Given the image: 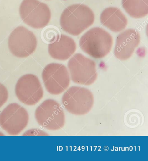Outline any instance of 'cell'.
<instances>
[{
	"mask_svg": "<svg viewBox=\"0 0 148 161\" xmlns=\"http://www.w3.org/2000/svg\"><path fill=\"white\" fill-rule=\"evenodd\" d=\"M94 20V12L90 8L84 4H74L62 12L60 24L64 31L76 36L92 25Z\"/></svg>",
	"mask_w": 148,
	"mask_h": 161,
	"instance_id": "obj_1",
	"label": "cell"
},
{
	"mask_svg": "<svg viewBox=\"0 0 148 161\" xmlns=\"http://www.w3.org/2000/svg\"><path fill=\"white\" fill-rule=\"evenodd\" d=\"M113 45V39L111 35L99 27L89 29L79 40L82 50L96 59L106 56L111 50Z\"/></svg>",
	"mask_w": 148,
	"mask_h": 161,
	"instance_id": "obj_2",
	"label": "cell"
},
{
	"mask_svg": "<svg viewBox=\"0 0 148 161\" xmlns=\"http://www.w3.org/2000/svg\"><path fill=\"white\" fill-rule=\"evenodd\" d=\"M62 102L68 112L75 115L88 113L94 104L93 93L89 90L79 86L69 88L64 93Z\"/></svg>",
	"mask_w": 148,
	"mask_h": 161,
	"instance_id": "obj_3",
	"label": "cell"
},
{
	"mask_svg": "<svg viewBox=\"0 0 148 161\" xmlns=\"http://www.w3.org/2000/svg\"><path fill=\"white\" fill-rule=\"evenodd\" d=\"M37 122L41 127L50 130H60L65 123V116L60 103L53 99L43 101L35 112Z\"/></svg>",
	"mask_w": 148,
	"mask_h": 161,
	"instance_id": "obj_4",
	"label": "cell"
},
{
	"mask_svg": "<svg viewBox=\"0 0 148 161\" xmlns=\"http://www.w3.org/2000/svg\"><path fill=\"white\" fill-rule=\"evenodd\" d=\"M69 76L76 84L89 86L97 78L96 64L94 61L81 53H76L67 64Z\"/></svg>",
	"mask_w": 148,
	"mask_h": 161,
	"instance_id": "obj_5",
	"label": "cell"
},
{
	"mask_svg": "<svg viewBox=\"0 0 148 161\" xmlns=\"http://www.w3.org/2000/svg\"><path fill=\"white\" fill-rule=\"evenodd\" d=\"M19 12L22 21L34 29L45 27L51 19L49 7L38 0H23L20 6Z\"/></svg>",
	"mask_w": 148,
	"mask_h": 161,
	"instance_id": "obj_6",
	"label": "cell"
},
{
	"mask_svg": "<svg viewBox=\"0 0 148 161\" xmlns=\"http://www.w3.org/2000/svg\"><path fill=\"white\" fill-rule=\"evenodd\" d=\"M42 78L47 91L52 95L61 94L70 84L69 72L67 67L61 64H48L43 70Z\"/></svg>",
	"mask_w": 148,
	"mask_h": 161,
	"instance_id": "obj_7",
	"label": "cell"
},
{
	"mask_svg": "<svg viewBox=\"0 0 148 161\" xmlns=\"http://www.w3.org/2000/svg\"><path fill=\"white\" fill-rule=\"evenodd\" d=\"M29 119L28 113L23 107L12 103L0 114V126L9 135L17 136L25 129Z\"/></svg>",
	"mask_w": 148,
	"mask_h": 161,
	"instance_id": "obj_8",
	"label": "cell"
},
{
	"mask_svg": "<svg viewBox=\"0 0 148 161\" xmlns=\"http://www.w3.org/2000/svg\"><path fill=\"white\" fill-rule=\"evenodd\" d=\"M8 46L14 56L19 58H26L36 50L37 39L32 31L22 26H18L10 34Z\"/></svg>",
	"mask_w": 148,
	"mask_h": 161,
	"instance_id": "obj_9",
	"label": "cell"
},
{
	"mask_svg": "<svg viewBox=\"0 0 148 161\" xmlns=\"http://www.w3.org/2000/svg\"><path fill=\"white\" fill-rule=\"evenodd\" d=\"M15 93L21 103L28 106L35 105L43 96L40 80L32 74H25L20 78L16 84Z\"/></svg>",
	"mask_w": 148,
	"mask_h": 161,
	"instance_id": "obj_10",
	"label": "cell"
},
{
	"mask_svg": "<svg viewBox=\"0 0 148 161\" xmlns=\"http://www.w3.org/2000/svg\"><path fill=\"white\" fill-rule=\"evenodd\" d=\"M140 36L136 30L128 29L117 36L114 50L115 57L121 60L129 59L138 47Z\"/></svg>",
	"mask_w": 148,
	"mask_h": 161,
	"instance_id": "obj_11",
	"label": "cell"
},
{
	"mask_svg": "<svg viewBox=\"0 0 148 161\" xmlns=\"http://www.w3.org/2000/svg\"><path fill=\"white\" fill-rule=\"evenodd\" d=\"M77 49L76 42L70 37L62 34L48 46L49 54L54 59L67 60L74 53Z\"/></svg>",
	"mask_w": 148,
	"mask_h": 161,
	"instance_id": "obj_12",
	"label": "cell"
},
{
	"mask_svg": "<svg viewBox=\"0 0 148 161\" xmlns=\"http://www.w3.org/2000/svg\"><path fill=\"white\" fill-rule=\"evenodd\" d=\"M100 20L103 25L115 32L124 30L128 24L127 18L120 10L115 7H109L104 10Z\"/></svg>",
	"mask_w": 148,
	"mask_h": 161,
	"instance_id": "obj_13",
	"label": "cell"
},
{
	"mask_svg": "<svg viewBox=\"0 0 148 161\" xmlns=\"http://www.w3.org/2000/svg\"><path fill=\"white\" fill-rule=\"evenodd\" d=\"M122 6L131 17L142 18L148 14V0H122Z\"/></svg>",
	"mask_w": 148,
	"mask_h": 161,
	"instance_id": "obj_14",
	"label": "cell"
},
{
	"mask_svg": "<svg viewBox=\"0 0 148 161\" xmlns=\"http://www.w3.org/2000/svg\"><path fill=\"white\" fill-rule=\"evenodd\" d=\"M8 98L7 89L3 84L0 83V108L6 103Z\"/></svg>",
	"mask_w": 148,
	"mask_h": 161,
	"instance_id": "obj_15",
	"label": "cell"
},
{
	"mask_svg": "<svg viewBox=\"0 0 148 161\" xmlns=\"http://www.w3.org/2000/svg\"><path fill=\"white\" fill-rule=\"evenodd\" d=\"M23 136H48V135L42 130L33 129L28 130Z\"/></svg>",
	"mask_w": 148,
	"mask_h": 161,
	"instance_id": "obj_16",
	"label": "cell"
}]
</instances>
